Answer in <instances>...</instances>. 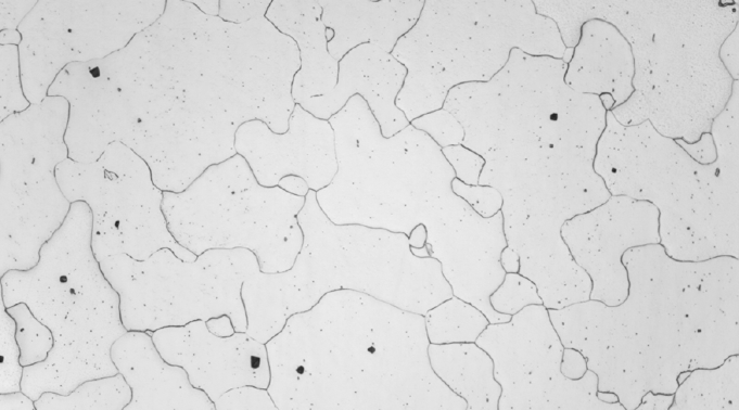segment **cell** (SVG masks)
<instances>
[{"mask_svg":"<svg viewBox=\"0 0 739 410\" xmlns=\"http://www.w3.org/2000/svg\"><path fill=\"white\" fill-rule=\"evenodd\" d=\"M131 389L120 373L90 379L69 394L44 392L35 400L36 410H124Z\"/></svg>","mask_w":739,"mask_h":410,"instance_id":"16","label":"cell"},{"mask_svg":"<svg viewBox=\"0 0 739 410\" xmlns=\"http://www.w3.org/2000/svg\"><path fill=\"white\" fill-rule=\"evenodd\" d=\"M215 410H278L267 388L254 385L235 387L215 401Z\"/></svg>","mask_w":739,"mask_h":410,"instance_id":"21","label":"cell"},{"mask_svg":"<svg viewBox=\"0 0 739 410\" xmlns=\"http://www.w3.org/2000/svg\"><path fill=\"white\" fill-rule=\"evenodd\" d=\"M432 370L446 386L463 398L468 409H485L483 363L488 353L475 342L432 344L428 347Z\"/></svg>","mask_w":739,"mask_h":410,"instance_id":"15","label":"cell"},{"mask_svg":"<svg viewBox=\"0 0 739 410\" xmlns=\"http://www.w3.org/2000/svg\"><path fill=\"white\" fill-rule=\"evenodd\" d=\"M15 328L0 295V394L22 390L24 367L20 362Z\"/></svg>","mask_w":739,"mask_h":410,"instance_id":"19","label":"cell"},{"mask_svg":"<svg viewBox=\"0 0 739 410\" xmlns=\"http://www.w3.org/2000/svg\"><path fill=\"white\" fill-rule=\"evenodd\" d=\"M38 1H4L1 0V29L16 30L20 24L34 9Z\"/></svg>","mask_w":739,"mask_h":410,"instance_id":"23","label":"cell"},{"mask_svg":"<svg viewBox=\"0 0 739 410\" xmlns=\"http://www.w3.org/2000/svg\"><path fill=\"white\" fill-rule=\"evenodd\" d=\"M322 9V23L333 30L328 51L340 61L352 49L373 43L385 52L393 51L396 42L419 21L415 2L405 1H328L318 0Z\"/></svg>","mask_w":739,"mask_h":410,"instance_id":"14","label":"cell"},{"mask_svg":"<svg viewBox=\"0 0 739 410\" xmlns=\"http://www.w3.org/2000/svg\"><path fill=\"white\" fill-rule=\"evenodd\" d=\"M111 358L131 389L124 410H215L186 370L162 357L150 331H127L113 343Z\"/></svg>","mask_w":739,"mask_h":410,"instance_id":"12","label":"cell"},{"mask_svg":"<svg viewBox=\"0 0 739 410\" xmlns=\"http://www.w3.org/2000/svg\"><path fill=\"white\" fill-rule=\"evenodd\" d=\"M100 267L119 295L126 330L151 332L222 315L235 332H245L241 290L260 270L256 255L242 247L207 249L193 261L164 247L144 260L113 255Z\"/></svg>","mask_w":739,"mask_h":410,"instance_id":"6","label":"cell"},{"mask_svg":"<svg viewBox=\"0 0 739 410\" xmlns=\"http://www.w3.org/2000/svg\"><path fill=\"white\" fill-rule=\"evenodd\" d=\"M33 103L26 98L21 73L18 46H1V121L26 111Z\"/></svg>","mask_w":739,"mask_h":410,"instance_id":"20","label":"cell"},{"mask_svg":"<svg viewBox=\"0 0 739 410\" xmlns=\"http://www.w3.org/2000/svg\"><path fill=\"white\" fill-rule=\"evenodd\" d=\"M306 196L258 183L239 154L209 166L182 192H164L163 212L175 240L196 256L212 248H246L265 273L289 270L303 244L297 215Z\"/></svg>","mask_w":739,"mask_h":410,"instance_id":"5","label":"cell"},{"mask_svg":"<svg viewBox=\"0 0 739 410\" xmlns=\"http://www.w3.org/2000/svg\"><path fill=\"white\" fill-rule=\"evenodd\" d=\"M429 345L424 315L332 291L266 343L267 389L278 410L447 409Z\"/></svg>","mask_w":739,"mask_h":410,"instance_id":"2","label":"cell"},{"mask_svg":"<svg viewBox=\"0 0 739 410\" xmlns=\"http://www.w3.org/2000/svg\"><path fill=\"white\" fill-rule=\"evenodd\" d=\"M206 325L212 333L218 336H230L235 332L232 321L227 315L208 319Z\"/></svg>","mask_w":739,"mask_h":410,"instance_id":"26","label":"cell"},{"mask_svg":"<svg viewBox=\"0 0 739 410\" xmlns=\"http://www.w3.org/2000/svg\"><path fill=\"white\" fill-rule=\"evenodd\" d=\"M151 332V331H150ZM169 363L182 367L190 383L215 401L227 390L254 385L268 388L270 368L266 344L246 332L212 333L204 320L151 332Z\"/></svg>","mask_w":739,"mask_h":410,"instance_id":"9","label":"cell"},{"mask_svg":"<svg viewBox=\"0 0 739 410\" xmlns=\"http://www.w3.org/2000/svg\"><path fill=\"white\" fill-rule=\"evenodd\" d=\"M15 320V338L20 347V362L29 367L43 362L54 345L52 331L43 324L25 303L7 307Z\"/></svg>","mask_w":739,"mask_h":410,"instance_id":"18","label":"cell"},{"mask_svg":"<svg viewBox=\"0 0 739 410\" xmlns=\"http://www.w3.org/2000/svg\"><path fill=\"white\" fill-rule=\"evenodd\" d=\"M303 244L283 272L256 271L241 290L246 333L266 344L293 313L308 310L324 294L354 290L405 310L425 315L428 259L416 257L408 235L361 225H336L309 190L297 215Z\"/></svg>","mask_w":739,"mask_h":410,"instance_id":"4","label":"cell"},{"mask_svg":"<svg viewBox=\"0 0 739 410\" xmlns=\"http://www.w3.org/2000/svg\"><path fill=\"white\" fill-rule=\"evenodd\" d=\"M272 0H219V17L225 22L242 24L264 17Z\"/></svg>","mask_w":739,"mask_h":410,"instance_id":"22","label":"cell"},{"mask_svg":"<svg viewBox=\"0 0 739 410\" xmlns=\"http://www.w3.org/2000/svg\"><path fill=\"white\" fill-rule=\"evenodd\" d=\"M321 16L318 0H272L265 15L298 48L301 65L292 82V98L296 104L328 94L337 82L339 61L328 51Z\"/></svg>","mask_w":739,"mask_h":410,"instance_id":"13","label":"cell"},{"mask_svg":"<svg viewBox=\"0 0 739 410\" xmlns=\"http://www.w3.org/2000/svg\"><path fill=\"white\" fill-rule=\"evenodd\" d=\"M234 148L259 184L277 187L290 175L303 178L315 192L327 187L337 171L334 131L329 120L315 117L296 104L284 133L254 119L235 132Z\"/></svg>","mask_w":739,"mask_h":410,"instance_id":"10","label":"cell"},{"mask_svg":"<svg viewBox=\"0 0 739 410\" xmlns=\"http://www.w3.org/2000/svg\"><path fill=\"white\" fill-rule=\"evenodd\" d=\"M91 232L89 206L74 202L40 248L37 265L0 277L5 307L25 303L53 334L48 358L24 368L22 390L33 400L44 392L66 395L87 380L118 373L111 347L127 330L119 295L93 254Z\"/></svg>","mask_w":739,"mask_h":410,"instance_id":"3","label":"cell"},{"mask_svg":"<svg viewBox=\"0 0 739 410\" xmlns=\"http://www.w3.org/2000/svg\"><path fill=\"white\" fill-rule=\"evenodd\" d=\"M424 319L432 344L475 342L490 324L477 307L454 295L428 310Z\"/></svg>","mask_w":739,"mask_h":410,"instance_id":"17","label":"cell"},{"mask_svg":"<svg viewBox=\"0 0 739 410\" xmlns=\"http://www.w3.org/2000/svg\"><path fill=\"white\" fill-rule=\"evenodd\" d=\"M191 2L208 16L219 15V0H193Z\"/></svg>","mask_w":739,"mask_h":410,"instance_id":"27","label":"cell"},{"mask_svg":"<svg viewBox=\"0 0 739 410\" xmlns=\"http://www.w3.org/2000/svg\"><path fill=\"white\" fill-rule=\"evenodd\" d=\"M406 74L405 66L390 53L373 43H364L339 61L337 82L328 94L305 99L298 104L315 117L328 120L351 98L359 95L383 137L390 138L410 125L395 104Z\"/></svg>","mask_w":739,"mask_h":410,"instance_id":"11","label":"cell"},{"mask_svg":"<svg viewBox=\"0 0 739 410\" xmlns=\"http://www.w3.org/2000/svg\"><path fill=\"white\" fill-rule=\"evenodd\" d=\"M55 175L65 197L91 210V246L99 262L118 254L144 260L164 247L186 261L196 259L170 233L164 191L154 184L148 164L123 142L110 143L93 163L66 158Z\"/></svg>","mask_w":739,"mask_h":410,"instance_id":"7","label":"cell"},{"mask_svg":"<svg viewBox=\"0 0 739 410\" xmlns=\"http://www.w3.org/2000/svg\"><path fill=\"white\" fill-rule=\"evenodd\" d=\"M1 35V40L0 43L1 46L3 44H14V46H20L22 42V35L21 33L16 29H4L0 30Z\"/></svg>","mask_w":739,"mask_h":410,"instance_id":"28","label":"cell"},{"mask_svg":"<svg viewBox=\"0 0 739 410\" xmlns=\"http://www.w3.org/2000/svg\"><path fill=\"white\" fill-rule=\"evenodd\" d=\"M42 103L1 121L0 277L27 270L42 245L66 219L72 203L56 180V166L68 158L67 124L52 136L40 134Z\"/></svg>","mask_w":739,"mask_h":410,"instance_id":"8","label":"cell"},{"mask_svg":"<svg viewBox=\"0 0 739 410\" xmlns=\"http://www.w3.org/2000/svg\"><path fill=\"white\" fill-rule=\"evenodd\" d=\"M278 187L291 194L298 196H306L309 191L306 181L303 178L294 175L283 177L279 181Z\"/></svg>","mask_w":739,"mask_h":410,"instance_id":"25","label":"cell"},{"mask_svg":"<svg viewBox=\"0 0 739 410\" xmlns=\"http://www.w3.org/2000/svg\"><path fill=\"white\" fill-rule=\"evenodd\" d=\"M300 65L294 40L265 16L233 24L190 0H166L161 17L126 47L75 64L71 121L91 153L123 142L158 189L178 193L237 154L242 124L288 130Z\"/></svg>","mask_w":739,"mask_h":410,"instance_id":"1","label":"cell"},{"mask_svg":"<svg viewBox=\"0 0 739 410\" xmlns=\"http://www.w3.org/2000/svg\"><path fill=\"white\" fill-rule=\"evenodd\" d=\"M0 410H36L33 400L23 390L0 394Z\"/></svg>","mask_w":739,"mask_h":410,"instance_id":"24","label":"cell"}]
</instances>
